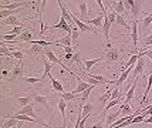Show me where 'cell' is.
I'll return each mask as SVG.
<instances>
[{"mask_svg": "<svg viewBox=\"0 0 152 128\" xmlns=\"http://www.w3.org/2000/svg\"><path fill=\"white\" fill-rule=\"evenodd\" d=\"M121 59V48L118 47H111L108 48L105 53H104V60H105V66H111L114 63L119 61Z\"/></svg>", "mask_w": 152, "mask_h": 128, "instance_id": "obj_1", "label": "cell"}, {"mask_svg": "<svg viewBox=\"0 0 152 128\" xmlns=\"http://www.w3.org/2000/svg\"><path fill=\"white\" fill-rule=\"evenodd\" d=\"M71 13V12H70ZM71 19H73V21L75 23V26L80 29V31H84V33H99L98 30L95 29V27H91V26H88V24H86L84 21H81L78 20L75 16H74L73 13H71Z\"/></svg>", "mask_w": 152, "mask_h": 128, "instance_id": "obj_2", "label": "cell"}, {"mask_svg": "<svg viewBox=\"0 0 152 128\" xmlns=\"http://www.w3.org/2000/svg\"><path fill=\"white\" fill-rule=\"evenodd\" d=\"M138 21L139 20H132V23H131V43H132V46L135 47V50L138 47V40H139V37H138Z\"/></svg>", "mask_w": 152, "mask_h": 128, "instance_id": "obj_3", "label": "cell"}, {"mask_svg": "<svg viewBox=\"0 0 152 128\" xmlns=\"http://www.w3.org/2000/svg\"><path fill=\"white\" fill-rule=\"evenodd\" d=\"M144 68H145V59L144 57H139L137 64H135V68H134V80H138L139 75H142L144 73Z\"/></svg>", "mask_w": 152, "mask_h": 128, "instance_id": "obj_4", "label": "cell"}, {"mask_svg": "<svg viewBox=\"0 0 152 128\" xmlns=\"http://www.w3.org/2000/svg\"><path fill=\"white\" fill-rule=\"evenodd\" d=\"M33 100H34V102H39V104H41V105H43V107L48 111L50 118H53V111H51V108H50L48 102H47V98L44 97V95H40V94H37V93H34V94H33Z\"/></svg>", "mask_w": 152, "mask_h": 128, "instance_id": "obj_5", "label": "cell"}, {"mask_svg": "<svg viewBox=\"0 0 152 128\" xmlns=\"http://www.w3.org/2000/svg\"><path fill=\"white\" fill-rule=\"evenodd\" d=\"M75 77H77V80H78V86H77V87L71 91V93H74V94H77V95L83 94L87 88H90V86H93V84H90V83H87V81L81 80V78H80V75H75Z\"/></svg>", "mask_w": 152, "mask_h": 128, "instance_id": "obj_6", "label": "cell"}, {"mask_svg": "<svg viewBox=\"0 0 152 128\" xmlns=\"http://www.w3.org/2000/svg\"><path fill=\"white\" fill-rule=\"evenodd\" d=\"M138 23L141 24V30H142L144 36L146 37V33L149 31V29H151V24H152V17L146 14L145 17H142V19H141V20H139Z\"/></svg>", "mask_w": 152, "mask_h": 128, "instance_id": "obj_7", "label": "cell"}, {"mask_svg": "<svg viewBox=\"0 0 152 128\" xmlns=\"http://www.w3.org/2000/svg\"><path fill=\"white\" fill-rule=\"evenodd\" d=\"M107 117H105V128H111V125H113L114 122L118 120V117L121 115V111H113V113H107Z\"/></svg>", "mask_w": 152, "mask_h": 128, "instance_id": "obj_8", "label": "cell"}, {"mask_svg": "<svg viewBox=\"0 0 152 128\" xmlns=\"http://www.w3.org/2000/svg\"><path fill=\"white\" fill-rule=\"evenodd\" d=\"M125 1H110V4L111 7L114 9V12L117 14H121V16H125L126 14V10H125V4H124Z\"/></svg>", "mask_w": 152, "mask_h": 128, "instance_id": "obj_9", "label": "cell"}, {"mask_svg": "<svg viewBox=\"0 0 152 128\" xmlns=\"http://www.w3.org/2000/svg\"><path fill=\"white\" fill-rule=\"evenodd\" d=\"M134 68H135V66H131L129 68H126V70H124L122 73H121V75H119V78L117 81H115V87H121L124 83L126 81V78H128V75L131 74L134 71Z\"/></svg>", "mask_w": 152, "mask_h": 128, "instance_id": "obj_10", "label": "cell"}, {"mask_svg": "<svg viewBox=\"0 0 152 128\" xmlns=\"http://www.w3.org/2000/svg\"><path fill=\"white\" fill-rule=\"evenodd\" d=\"M16 114H20V115H28V117H33V118H36V120H40L39 115L34 114L33 104H28V105H26V107L20 108V110L17 111V113H16Z\"/></svg>", "mask_w": 152, "mask_h": 128, "instance_id": "obj_11", "label": "cell"}, {"mask_svg": "<svg viewBox=\"0 0 152 128\" xmlns=\"http://www.w3.org/2000/svg\"><path fill=\"white\" fill-rule=\"evenodd\" d=\"M104 17H105L104 14L99 13L97 17H94V19H87V20H84V21H86V24H93L94 27H98V29H101V27H102V24H104V23H102Z\"/></svg>", "mask_w": 152, "mask_h": 128, "instance_id": "obj_12", "label": "cell"}, {"mask_svg": "<svg viewBox=\"0 0 152 128\" xmlns=\"http://www.w3.org/2000/svg\"><path fill=\"white\" fill-rule=\"evenodd\" d=\"M66 108H67V101H66V100H63V98L60 97V100H58V110H60V113H61V117H63V127H61V128H66V124H67Z\"/></svg>", "mask_w": 152, "mask_h": 128, "instance_id": "obj_13", "label": "cell"}, {"mask_svg": "<svg viewBox=\"0 0 152 128\" xmlns=\"http://www.w3.org/2000/svg\"><path fill=\"white\" fill-rule=\"evenodd\" d=\"M1 24H3V26H10V24H12V26L16 27V26H23L24 23H21V21L19 20V17H17L16 14H13V16H10L9 19L1 21Z\"/></svg>", "mask_w": 152, "mask_h": 128, "instance_id": "obj_14", "label": "cell"}, {"mask_svg": "<svg viewBox=\"0 0 152 128\" xmlns=\"http://www.w3.org/2000/svg\"><path fill=\"white\" fill-rule=\"evenodd\" d=\"M137 83H138V80H132V86L129 87L128 93L125 94V100H124V102H125V104H129V102H131V100L134 98V95H135V88H137Z\"/></svg>", "mask_w": 152, "mask_h": 128, "instance_id": "obj_15", "label": "cell"}, {"mask_svg": "<svg viewBox=\"0 0 152 128\" xmlns=\"http://www.w3.org/2000/svg\"><path fill=\"white\" fill-rule=\"evenodd\" d=\"M41 57H43V64H44V74L41 75V77H44V80H46V77H48V75L51 74V68H53V64L48 61V59H47L44 54H41Z\"/></svg>", "mask_w": 152, "mask_h": 128, "instance_id": "obj_16", "label": "cell"}, {"mask_svg": "<svg viewBox=\"0 0 152 128\" xmlns=\"http://www.w3.org/2000/svg\"><path fill=\"white\" fill-rule=\"evenodd\" d=\"M141 9H142V1H135V4L131 7V16H132V20H138L139 14H141Z\"/></svg>", "mask_w": 152, "mask_h": 128, "instance_id": "obj_17", "label": "cell"}, {"mask_svg": "<svg viewBox=\"0 0 152 128\" xmlns=\"http://www.w3.org/2000/svg\"><path fill=\"white\" fill-rule=\"evenodd\" d=\"M23 64H21V61H19L16 66H14L13 71H12V80H14V78H19V77H21L23 78Z\"/></svg>", "mask_w": 152, "mask_h": 128, "instance_id": "obj_18", "label": "cell"}, {"mask_svg": "<svg viewBox=\"0 0 152 128\" xmlns=\"http://www.w3.org/2000/svg\"><path fill=\"white\" fill-rule=\"evenodd\" d=\"M30 3H23V1H14L12 4H1V10H16L19 7H24V6H28Z\"/></svg>", "mask_w": 152, "mask_h": 128, "instance_id": "obj_19", "label": "cell"}, {"mask_svg": "<svg viewBox=\"0 0 152 128\" xmlns=\"http://www.w3.org/2000/svg\"><path fill=\"white\" fill-rule=\"evenodd\" d=\"M78 10H80V17L83 20L88 19V7H87V1H80L78 3Z\"/></svg>", "mask_w": 152, "mask_h": 128, "instance_id": "obj_20", "label": "cell"}, {"mask_svg": "<svg viewBox=\"0 0 152 128\" xmlns=\"http://www.w3.org/2000/svg\"><path fill=\"white\" fill-rule=\"evenodd\" d=\"M48 78H50V81H51V87H53L56 91H58L60 94H61V93H66V91H64V87H63V84H61L58 80H56V78L53 77V74L48 75Z\"/></svg>", "mask_w": 152, "mask_h": 128, "instance_id": "obj_21", "label": "cell"}, {"mask_svg": "<svg viewBox=\"0 0 152 128\" xmlns=\"http://www.w3.org/2000/svg\"><path fill=\"white\" fill-rule=\"evenodd\" d=\"M34 100H33V95H26V97H17V104H19L20 108L26 107L28 104H31Z\"/></svg>", "mask_w": 152, "mask_h": 128, "instance_id": "obj_22", "label": "cell"}, {"mask_svg": "<svg viewBox=\"0 0 152 128\" xmlns=\"http://www.w3.org/2000/svg\"><path fill=\"white\" fill-rule=\"evenodd\" d=\"M33 40V31L31 30H24L23 33L19 36V41H23V43H30V41Z\"/></svg>", "mask_w": 152, "mask_h": 128, "instance_id": "obj_23", "label": "cell"}, {"mask_svg": "<svg viewBox=\"0 0 152 128\" xmlns=\"http://www.w3.org/2000/svg\"><path fill=\"white\" fill-rule=\"evenodd\" d=\"M60 46H63V47H74L73 46V39H71V36L70 34H67V36H61L60 37Z\"/></svg>", "mask_w": 152, "mask_h": 128, "instance_id": "obj_24", "label": "cell"}, {"mask_svg": "<svg viewBox=\"0 0 152 128\" xmlns=\"http://www.w3.org/2000/svg\"><path fill=\"white\" fill-rule=\"evenodd\" d=\"M102 60V57H97V59H91V60H86L84 61V73H87V71H90L91 70V67H94L97 63H99V61Z\"/></svg>", "mask_w": 152, "mask_h": 128, "instance_id": "obj_25", "label": "cell"}, {"mask_svg": "<svg viewBox=\"0 0 152 128\" xmlns=\"http://www.w3.org/2000/svg\"><path fill=\"white\" fill-rule=\"evenodd\" d=\"M119 104H124V101H122V98H118V100H110V101L107 102L105 108H104V111H102V114L105 115L111 108H114L115 105H119Z\"/></svg>", "mask_w": 152, "mask_h": 128, "instance_id": "obj_26", "label": "cell"}, {"mask_svg": "<svg viewBox=\"0 0 152 128\" xmlns=\"http://www.w3.org/2000/svg\"><path fill=\"white\" fill-rule=\"evenodd\" d=\"M151 87H152V71H151V74H149V77H148V86H146L145 93H144V95H142V100H141V102H139V105H141V107H144V105H145V100H146V97H148V94H149V90H151Z\"/></svg>", "mask_w": 152, "mask_h": 128, "instance_id": "obj_27", "label": "cell"}, {"mask_svg": "<svg viewBox=\"0 0 152 128\" xmlns=\"http://www.w3.org/2000/svg\"><path fill=\"white\" fill-rule=\"evenodd\" d=\"M88 74V73H87ZM90 77H93L94 80H97L98 83H101V84H108V86H111V84H114L115 81H113V80H108V78H105L104 75H98V74H88Z\"/></svg>", "mask_w": 152, "mask_h": 128, "instance_id": "obj_28", "label": "cell"}, {"mask_svg": "<svg viewBox=\"0 0 152 128\" xmlns=\"http://www.w3.org/2000/svg\"><path fill=\"white\" fill-rule=\"evenodd\" d=\"M4 117H9V115H4ZM17 124H19V120H16V118H13V117H10L9 120H6V121L3 122L1 128H14Z\"/></svg>", "mask_w": 152, "mask_h": 128, "instance_id": "obj_29", "label": "cell"}, {"mask_svg": "<svg viewBox=\"0 0 152 128\" xmlns=\"http://www.w3.org/2000/svg\"><path fill=\"white\" fill-rule=\"evenodd\" d=\"M28 54H44V47L39 44H31V48H28Z\"/></svg>", "mask_w": 152, "mask_h": 128, "instance_id": "obj_30", "label": "cell"}, {"mask_svg": "<svg viewBox=\"0 0 152 128\" xmlns=\"http://www.w3.org/2000/svg\"><path fill=\"white\" fill-rule=\"evenodd\" d=\"M23 81L27 83V84H36V83H41V81H44V77H24Z\"/></svg>", "mask_w": 152, "mask_h": 128, "instance_id": "obj_31", "label": "cell"}, {"mask_svg": "<svg viewBox=\"0 0 152 128\" xmlns=\"http://www.w3.org/2000/svg\"><path fill=\"white\" fill-rule=\"evenodd\" d=\"M1 40L3 41H16V43H17V41H19V36H17V34H12V33H9V34H3V36H1Z\"/></svg>", "mask_w": 152, "mask_h": 128, "instance_id": "obj_32", "label": "cell"}, {"mask_svg": "<svg viewBox=\"0 0 152 128\" xmlns=\"http://www.w3.org/2000/svg\"><path fill=\"white\" fill-rule=\"evenodd\" d=\"M119 111H121V115H132V111H131V107H129V104H121V108H119Z\"/></svg>", "mask_w": 152, "mask_h": 128, "instance_id": "obj_33", "label": "cell"}, {"mask_svg": "<svg viewBox=\"0 0 152 128\" xmlns=\"http://www.w3.org/2000/svg\"><path fill=\"white\" fill-rule=\"evenodd\" d=\"M60 97L68 102V101H74V100L77 98V94H74V93H61Z\"/></svg>", "mask_w": 152, "mask_h": 128, "instance_id": "obj_34", "label": "cell"}, {"mask_svg": "<svg viewBox=\"0 0 152 128\" xmlns=\"http://www.w3.org/2000/svg\"><path fill=\"white\" fill-rule=\"evenodd\" d=\"M24 51L23 50H16V51H12V54H10V57H13V59H17L19 61H21L23 59H24Z\"/></svg>", "mask_w": 152, "mask_h": 128, "instance_id": "obj_35", "label": "cell"}, {"mask_svg": "<svg viewBox=\"0 0 152 128\" xmlns=\"http://www.w3.org/2000/svg\"><path fill=\"white\" fill-rule=\"evenodd\" d=\"M67 24H68V23H67L66 19H64V17H60V21H58V23H57L56 26H51L50 29H61V30H64V29L67 27Z\"/></svg>", "mask_w": 152, "mask_h": 128, "instance_id": "obj_36", "label": "cell"}, {"mask_svg": "<svg viewBox=\"0 0 152 128\" xmlns=\"http://www.w3.org/2000/svg\"><path fill=\"white\" fill-rule=\"evenodd\" d=\"M91 114V102H87L83 105V113H81V117H88Z\"/></svg>", "mask_w": 152, "mask_h": 128, "instance_id": "obj_37", "label": "cell"}, {"mask_svg": "<svg viewBox=\"0 0 152 128\" xmlns=\"http://www.w3.org/2000/svg\"><path fill=\"white\" fill-rule=\"evenodd\" d=\"M118 98H122L121 90H119V87H114L113 93H111V100H118Z\"/></svg>", "mask_w": 152, "mask_h": 128, "instance_id": "obj_38", "label": "cell"}, {"mask_svg": "<svg viewBox=\"0 0 152 128\" xmlns=\"http://www.w3.org/2000/svg\"><path fill=\"white\" fill-rule=\"evenodd\" d=\"M111 6V4H110ZM107 17H108V20H110V23L111 24H114L115 23V20H117V13L114 12V9L111 7V12H107Z\"/></svg>", "mask_w": 152, "mask_h": 128, "instance_id": "obj_39", "label": "cell"}, {"mask_svg": "<svg viewBox=\"0 0 152 128\" xmlns=\"http://www.w3.org/2000/svg\"><path fill=\"white\" fill-rule=\"evenodd\" d=\"M146 46H148V47H149V46H152V34H151V36H146V37H144V43H142L141 51H144Z\"/></svg>", "mask_w": 152, "mask_h": 128, "instance_id": "obj_40", "label": "cell"}, {"mask_svg": "<svg viewBox=\"0 0 152 128\" xmlns=\"http://www.w3.org/2000/svg\"><path fill=\"white\" fill-rule=\"evenodd\" d=\"M94 87H95V86H90V88H87L86 91H84V93L81 94V102H84V101L87 100V98L90 97V93L93 91V88H94Z\"/></svg>", "mask_w": 152, "mask_h": 128, "instance_id": "obj_41", "label": "cell"}, {"mask_svg": "<svg viewBox=\"0 0 152 128\" xmlns=\"http://www.w3.org/2000/svg\"><path fill=\"white\" fill-rule=\"evenodd\" d=\"M138 56H139V57H145V56H146V57L152 61V48H149V50H144V51H139Z\"/></svg>", "mask_w": 152, "mask_h": 128, "instance_id": "obj_42", "label": "cell"}, {"mask_svg": "<svg viewBox=\"0 0 152 128\" xmlns=\"http://www.w3.org/2000/svg\"><path fill=\"white\" fill-rule=\"evenodd\" d=\"M145 118H146V117L144 114H139V115H137V117H134L131 124H139V122H144V121H145Z\"/></svg>", "mask_w": 152, "mask_h": 128, "instance_id": "obj_43", "label": "cell"}, {"mask_svg": "<svg viewBox=\"0 0 152 128\" xmlns=\"http://www.w3.org/2000/svg\"><path fill=\"white\" fill-rule=\"evenodd\" d=\"M73 63H77V64H81V60H80V53H74V56H73V59H71V61L68 63V64H73Z\"/></svg>", "mask_w": 152, "mask_h": 128, "instance_id": "obj_44", "label": "cell"}, {"mask_svg": "<svg viewBox=\"0 0 152 128\" xmlns=\"http://www.w3.org/2000/svg\"><path fill=\"white\" fill-rule=\"evenodd\" d=\"M90 128H105V124L102 121H98V122H95L94 125H91Z\"/></svg>", "mask_w": 152, "mask_h": 128, "instance_id": "obj_45", "label": "cell"}, {"mask_svg": "<svg viewBox=\"0 0 152 128\" xmlns=\"http://www.w3.org/2000/svg\"><path fill=\"white\" fill-rule=\"evenodd\" d=\"M74 50H75V47H63V51L66 54H68V53L74 54Z\"/></svg>", "mask_w": 152, "mask_h": 128, "instance_id": "obj_46", "label": "cell"}, {"mask_svg": "<svg viewBox=\"0 0 152 128\" xmlns=\"http://www.w3.org/2000/svg\"><path fill=\"white\" fill-rule=\"evenodd\" d=\"M142 114L145 115V117H149V115H152V104L149 105V108H148V110H145V111L142 113Z\"/></svg>", "mask_w": 152, "mask_h": 128, "instance_id": "obj_47", "label": "cell"}, {"mask_svg": "<svg viewBox=\"0 0 152 128\" xmlns=\"http://www.w3.org/2000/svg\"><path fill=\"white\" fill-rule=\"evenodd\" d=\"M144 122H146V124H152V117H146Z\"/></svg>", "mask_w": 152, "mask_h": 128, "instance_id": "obj_48", "label": "cell"}, {"mask_svg": "<svg viewBox=\"0 0 152 128\" xmlns=\"http://www.w3.org/2000/svg\"><path fill=\"white\" fill-rule=\"evenodd\" d=\"M16 128H23V121H19V124L16 125Z\"/></svg>", "mask_w": 152, "mask_h": 128, "instance_id": "obj_49", "label": "cell"}, {"mask_svg": "<svg viewBox=\"0 0 152 128\" xmlns=\"http://www.w3.org/2000/svg\"><path fill=\"white\" fill-rule=\"evenodd\" d=\"M1 75H3V77H6V75H9V71H7V70H3V73H1Z\"/></svg>", "mask_w": 152, "mask_h": 128, "instance_id": "obj_50", "label": "cell"}, {"mask_svg": "<svg viewBox=\"0 0 152 128\" xmlns=\"http://www.w3.org/2000/svg\"><path fill=\"white\" fill-rule=\"evenodd\" d=\"M87 128H90V127H87Z\"/></svg>", "mask_w": 152, "mask_h": 128, "instance_id": "obj_51", "label": "cell"}, {"mask_svg": "<svg viewBox=\"0 0 152 128\" xmlns=\"http://www.w3.org/2000/svg\"><path fill=\"white\" fill-rule=\"evenodd\" d=\"M14 128H16V127H14Z\"/></svg>", "mask_w": 152, "mask_h": 128, "instance_id": "obj_52", "label": "cell"}]
</instances>
